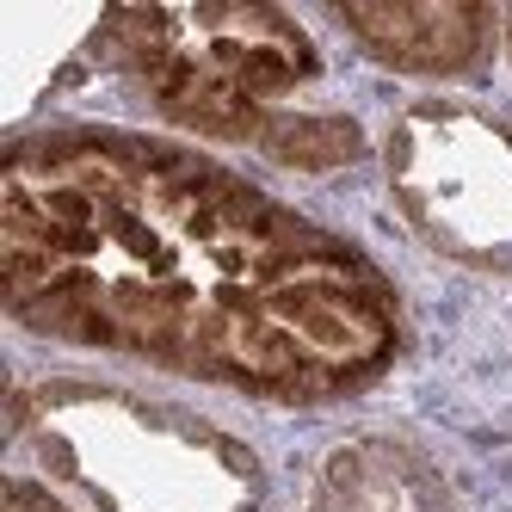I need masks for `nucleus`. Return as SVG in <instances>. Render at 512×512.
Segmentation results:
<instances>
[{"label":"nucleus","mask_w":512,"mask_h":512,"mask_svg":"<svg viewBox=\"0 0 512 512\" xmlns=\"http://www.w3.org/2000/svg\"><path fill=\"white\" fill-rule=\"evenodd\" d=\"M0 278L38 340L290 408L371 389L408 340L389 272L358 241L136 130L13 142Z\"/></svg>","instance_id":"1"},{"label":"nucleus","mask_w":512,"mask_h":512,"mask_svg":"<svg viewBox=\"0 0 512 512\" xmlns=\"http://www.w3.org/2000/svg\"><path fill=\"white\" fill-rule=\"evenodd\" d=\"M93 44L155 112L192 136L247 142L284 167H340L358 155V124L334 112H290L321 81V50L284 7H136L105 13Z\"/></svg>","instance_id":"2"},{"label":"nucleus","mask_w":512,"mask_h":512,"mask_svg":"<svg viewBox=\"0 0 512 512\" xmlns=\"http://www.w3.org/2000/svg\"><path fill=\"white\" fill-rule=\"evenodd\" d=\"M13 457L93 512H260L266 469L216 420L105 383L13 389Z\"/></svg>","instance_id":"3"},{"label":"nucleus","mask_w":512,"mask_h":512,"mask_svg":"<svg viewBox=\"0 0 512 512\" xmlns=\"http://www.w3.org/2000/svg\"><path fill=\"white\" fill-rule=\"evenodd\" d=\"M389 192L445 260L512 272V124L463 99L408 105L383 142Z\"/></svg>","instance_id":"4"},{"label":"nucleus","mask_w":512,"mask_h":512,"mask_svg":"<svg viewBox=\"0 0 512 512\" xmlns=\"http://www.w3.org/2000/svg\"><path fill=\"white\" fill-rule=\"evenodd\" d=\"M346 38L401 75L451 81L475 75L500 38V7H469V0H438V7H327Z\"/></svg>","instance_id":"5"},{"label":"nucleus","mask_w":512,"mask_h":512,"mask_svg":"<svg viewBox=\"0 0 512 512\" xmlns=\"http://www.w3.org/2000/svg\"><path fill=\"white\" fill-rule=\"evenodd\" d=\"M290 512H451V488L408 438L364 432L309 469Z\"/></svg>","instance_id":"6"},{"label":"nucleus","mask_w":512,"mask_h":512,"mask_svg":"<svg viewBox=\"0 0 512 512\" xmlns=\"http://www.w3.org/2000/svg\"><path fill=\"white\" fill-rule=\"evenodd\" d=\"M7 512H75L50 482H31V475L13 469V482H7Z\"/></svg>","instance_id":"7"},{"label":"nucleus","mask_w":512,"mask_h":512,"mask_svg":"<svg viewBox=\"0 0 512 512\" xmlns=\"http://www.w3.org/2000/svg\"><path fill=\"white\" fill-rule=\"evenodd\" d=\"M500 44L512 50V7H500Z\"/></svg>","instance_id":"8"}]
</instances>
